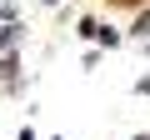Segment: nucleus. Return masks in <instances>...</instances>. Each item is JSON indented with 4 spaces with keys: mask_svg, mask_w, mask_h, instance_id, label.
<instances>
[{
    "mask_svg": "<svg viewBox=\"0 0 150 140\" xmlns=\"http://www.w3.org/2000/svg\"><path fill=\"white\" fill-rule=\"evenodd\" d=\"M0 45H5V50H10V45H20V25H15V20L0 30Z\"/></svg>",
    "mask_w": 150,
    "mask_h": 140,
    "instance_id": "f257e3e1",
    "label": "nucleus"
}]
</instances>
